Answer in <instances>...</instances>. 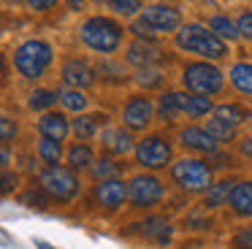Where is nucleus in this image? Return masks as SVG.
<instances>
[{
    "mask_svg": "<svg viewBox=\"0 0 252 249\" xmlns=\"http://www.w3.org/2000/svg\"><path fill=\"white\" fill-rule=\"evenodd\" d=\"M176 46L182 52L198 54V57H206V60H222L225 52H228L222 38L203 25H185L182 32L176 35Z\"/></svg>",
    "mask_w": 252,
    "mask_h": 249,
    "instance_id": "1",
    "label": "nucleus"
},
{
    "mask_svg": "<svg viewBox=\"0 0 252 249\" xmlns=\"http://www.w3.org/2000/svg\"><path fill=\"white\" fill-rule=\"evenodd\" d=\"M82 38L93 52H100V54H109L120 46L122 41V30L117 22L106 19V16H95V19L84 22L82 27Z\"/></svg>",
    "mask_w": 252,
    "mask_h": 249,
    "instance_id": "2",
    "label": "nucleus"
},
{
    "mask_svg": "<svg viewBox=\"0 0 252 249\" xmlns=\"http://www.w3.org/2000/svg\"><path fill=\"white\" fill-rule=\"evenodd\" d=\"M52 62V46L44 41H28L14 52V65L25 79H41Z\"/></svg>",
    "mask_w": 252,
    "mask_h": 249,
    "instance_id": "3",
    "label": "nucleus"
},
{
    "mask_svg": "<svg viewBox=\"0 0 252 249\" xmlns=\"http://www.w3.org/2000/svg\"><path fill=\"white\" fill-rule=\"evenodd\" d=\"M38 184L49 198L60 200V203L76 198V192H79L76 173H73L71 168H63V165H52V168H46V171H41Z\"/></svg>",
    "mask_w": 252,
    "mask_h": 249,
    "instance_id": "4",
    "label": "nucleus"
},
{
    "mask_svg": "<svg viewBox=\"0 0 252 249\" xmlns=\"http://www.w3.org/2000/svg\"><path fill=\"white\" fill-rule=\"evenodd\" d=\"M182 81H185L187 90H192L195 95H217L220 90H222V73H220L214 65L209 62H192L185 68V76H182Z\"/></svg>",
    "mask_w": 252,
    "mask_h": 249,
    "instance_id": "5",
    "label": "nucleus"
},
{
    "mask_svg": "<svg viewBox=\"0 0 252 249\" xmlns=\"http://www.w3.org/2000/svg\"><path fill=\"white\" fill-rule=\"evenodd\" d=\"M174 179L182 189L187 192H201V189H212V171L206 162L185 157L174 165Z\"/></svg>",
    "mask_w": 252,
    "mask_h": 249,
    "instance_id": "6",
    "label": "nucleus"
},
{
    "mask_svg": "<svg viewBox=\"0 0 252 249\" xmlns=\"http://www.w3.org/2000/svg\"><path fill=\"white\" fill-rule=\"evenodd\" d=\"M136 160H138V165L152 168V171L165 168L171 162V146H168V141H163L160 135L144 138L141 144L136 146Z\"/></svg>",
    "mask_w": 252,
    "mask_h": 249,
    "instance_id": "7",
    "label": "nucleus"
},
{
    "mask_svg": "<svg viewBox=\"0 0 252 249\" xmlns=\"http://www.w3.org/2000/svg\"><path fill=\"white\" fill-rule=\"evenodd\" d=\"M127 198L136 209H149L163 198V184L155 176H136L127 187Z\"/></svg>",
    "mask_w": 252,
    "mask_h": 249,
    "instance_id": "8",
    "label": "nucleus"
},
{
    "mask_svg": "<svg viewBox=\"0 0 252 249\" xmlns=\"http://www.w3.org/2000/svg\"><path fill=\"white\" fill-rule=\"evenodd\" d=\"M138 22H141L152 35H158V32L176 30V27L182 25V16H179V11L171 8V5H152V8L144 11Z\"/></svg>",
    "mask_w": 252,
    "mask_h": 249,
    "instance_id": "9",
    "label": "nucleus"
},
{
    "mask_svg": "<svg viewBox=\"0 0 252 249\" xmlns=\"http://www.w3.org/2000/svg\"><path fill=\"white\" fill-rule=\"evenodd\" d=\"M152 114H155V108L149 103V97H133L125 106L122 119H125V124L130 130H147L152 124Z\"/></svg>",
    "mask_w": 252,
    "mask_h": 249,
    "instance_id": "10",
    "label": "nucleus"
},
{
    "mask_svg": "<svg viewBox=\"0 0 252 249\" xmlns=\"http://www.w3.org/2000/svg\"><path fill=\"white\" fill-rule=\"evenodd\" d=\"M95 198L106 209H120L127 200V187L122 184V179H106V182L95 184Z\"/></svg>",
    "mask_w": 252,
    "mask_h": 249,
    "instance_id": "11",
    "label": "nucleus"
},
{
    "mask_svg": "<svg viewBox=\"0 0 252 249\" xmlns=\"http://www.w3.org/2000/svg\"><path fill=\"white\" fill-rule=\"evenodd\" d=\"M182 144L187 146V149H195V152H206V155H214L217 152V144L220 141L214 138L209 130H201V127H187L182 130Z\"/></svg>",
    "mask_w": 252,
    "mask_h": 249,
    "instance_id": "12",
    "label": "nucleus"
},
{
    "mask_svg": "<svg viewBox=\"0 0 252 249\" xmlns=\"http://www.w3.org/2000/svg\"><path fill=\"white\" fill-rule=\"evenodd\" d=\"M63 79H65V84H71L73 90H82V87H90L95 81V73L90 70L87 62L68 60V62L63 65Z\"/></svg>",
    "mask_w": 252,
    "mask_h": 249,
    "instance_id": "13",
    "label": "nucleus"
},
{
    "mask_svg": "<svg viewBox=\"0 0 252 249\" xmlns=\"http://www.w3.org/2000/svg\"><path fill=\"white\" fill-rule=\"evenodd\" d=\"M38 130L44 138H55V141H65L68 133H71V124H68V119L63 117V114H44V117L38 119Z\"/></svg>",
    "mask_w": 252,
    "mask_h": 249,
    "instance_id": "14",
    "label": "nucleus"
},
{
    "mask_svg": "<svg viewBox=\"0 0 252 249\" xmlns=\"http://www.w3.org/2000/svg\"><path fill=\"white\" fill-rule=\"evenodd\" d=\"M228 206L241 217H252V182H239L230 192Z\"/></svg>",
    "mask_w": 252,
    "mask_h": 249,
    "instance_id": "15",
    "label": "nucleus"
},
{
    "mask_svg": "<svg viewBox=\"0 0 252 249\" xmlns=\"http://www.w3.org/2000/svg\"><path fill=\"white\" fill-rule=\"evenodd\" d=\"M179 111L187 117H203L212 111V100L203 95H182L179 92Z\"/></svg>",
    "mask_w": 252,
    "mask_h": 249,
    "instance_id": "16",
    "label": "nucleus"
},
{
    "mask_svg": "<svg viewBox=\"0 0 252 249\" xmlns=\"http://www.w3.org/2000/svg\"><path fill=\"white\" fill-rule=\"evenodd\" d=\"M103 146L111 155H127L133 149V138L127 133H122V130H109L103 135Z\"/></svg>",
    "mask_w": 252,
    "mask_h": 249,
    "instance_id": "17",
    "label": "nucleus"
},
{
    "mask_svg": "<svg viewBox=\"0 0 252 249\" xmlns=\"http://www.w3.org/2000/svg\"><path fill=\"white\" fill-rule=\"evenodd\" d=\"M158 60V49H152L149 43H141L136 41L130 49H127V62L133 65H141V68H149V65Z\"/></svg>",
    "mask_w": 252,
    "mask_h": 249,
    "instance_id": "18",
    "label": "nucleus"
},
{
    "mask_svg": "<svg viewBox=\"0 0 252 249\" xmlns=\"http://www.w3.org/2000/svg\"><path fill=\"white\" fill-rule=\"evenodd\" d=\"M95 157H93V149L87 144H76L68 149V165L71 171H84V168H93Z\"/></svg>",
    "mask_w": 252,
    "mask_h": 249,
    "instance_id": "19",
    "label": "nucleus"
},
{
    "mask_svg": "<svg viewBox=\"0 0 252 249\" xmlns=\"http://www.w3.org/2000/svg\"><path fill=\"white\" fill-rule=\"evenodd\" d=\"M38 157L46 162V168L60 165V160H63V141L41 138V141H38Z\"/></svg>",
    "mask_w": 252,
    "mask_h": 249,
    "instance_id": "20",
    "label": "nucleus"
},
{
    "mask_svg": "<svg viewBox=\"0 0 252 249\" xmlns=\"http://www.w3.org/2000/svg\"><path fill=\"white\" fill-rule=\"evenodd\" d=\"M230 81H233V87H236L239 92L252 95V65H250V62L233 65V70H230Z\"/></svg>",
    "mask_w": 252,
    "mask_h": 249,
    "instance_id": "21",
    "label": "nucleus"
},
{
    "mask_svg": "<svg viewBox=\"0 0 252 249\" xmlns=\"http://www.w3.org/2000/svg\"><path fill=\"white\" fill-rule=\"evenodd\" d=\"M103 119H106V117H98V114H90V117H79V119H73V133H76L79 138H84V141L93 138V135L100 130Z\"/></svg>",
    "mask_w": 252,
    "mask_h": 249,
    "instance_id": "22",
    "label": "nucleus"
},
{
    "mask_svg": "<svg viewBox=\"0 0 252 249\" xmlns=\"http://www.w3.org/2000/svg\"><path fill=\"white\" fill-rule=\"evenodd\" d=\"M233 187H236L233 182L212 184V189H209V195H206V206H209V209H217V206L228 203V200H230V192H233Z\"/></svg>",
    "mask_w": 252,
    "mask_h": 249,
    "instance_id": "23",
    "label": "nucleus"
},
{
    "mask_svg": "<svg viewBox=\"0 0 252 249\" xmlns=\"http://www.w3.org/2000/svg\"><path fill=\"white\" fill-rule=\"evenodd\" d=\"M144 230V236H152V238H158L160 244H165L171 238V225L165 219H160V217H155V219H147L144 225H138Z\"/></svg>",
    "mask_w": 252,
    "mask_h": 249,
    "instance_id": "24",
    "label": "nucleus"
},
{
    "mask_svg": "<svg viewBox=\"0 0 252 249\" xmlns=\"http://www.w3.org/2000/svg\"><path fill=\"white\" fill-rule=\"evenodd\" d=\"M209 27H212L220 38H230V41H236V38L241 35L239 25H233V22L225 19V16H212V19H209Z\"/></svg>",
    "mask_w": 252,
    "mask_h": 249,
    "instance_id": "25",
    "label": "nucleus"
},
{
    "mask_svg": "<svg viewBox=\"0 0 252 249\" xmlns=\"http://www.w3.org/2000/svg\"><path fill=\"white\" fill-rule=\"evenodd\" d=\"M158 111H160V119H168V122L176 117V114H182L179 111V92H165V95L160 97Z\"/></svg>",
    "mask_w": 252,
    "mask_h": 249,
    "instance_id": "26",
    "label": "nucleus"
},
{
    "mask_svg": "<svg viewBox=\"0 0 252 249\" xmlns=\"http://www.w3.org/2000/svg\"><path fill=\"white\" fill-rule=\"evenodd\" d=\"M57 92H52V90H35L33 95H30V108L33 111H46V108H52L57 103Z\"/></svg>",
    "mask_w": 252,
    "mask_h": 249,
    "instance_id": "27",
    "label": "nucleus"
},
{
    "mask_svg": "<svg viewBox=\"0 0 252 249\" xmlns=\"http://www.w3.org/2000/svg\"><path fill=\"white\" fill-rule=\"evenodd\" d=\"M217 119H222V122L228 124H241L247 119V111L241 106H230V103H225V106H217Z\"/></svg>",
    "mask_w": 252,
    "mask_h": 249,
    "instance_id": "28",
    "label": "nucleus"
},
{
    "mask_svg": "<svg viewBox=\"0 0 252 249\" xmlns=\"http://www.w3.org/2000/svg\"><path fill=\"white\" fill-rule=\"evenodd\" d=\"M206 130L214 135L217 141H233L236 138V127L233 124H228V122H222V119H209V124H206Z\"/></svg>",
    "mask_w": 252,
    "mask_h": 249,
    "instance_id": "29",
    "label": "nucleus"
},
{
    "mask_svg": "<svg viewBox=\"0 0 252 249\" xmlns=\"http://www.w3.org/2000/svg\"><path fill=\"white\" fill-rule=\"evenodd\" d=\"M90 173H93V179H98V182L117 179V162H111V160H98V162H93Z\"/></svg>",
    "mask_w": 252,
    "mask_h": 249,
    "instance_id": "30",
    "label": "nucleus"
},
{
    "mask_svg": "<svg viewBox=\"0 0 252 249\" xmlns=\"http://www.w3.org/2000/svg\"><path fill=\"white\" fill-rule=\"evenodd\" d=\"M60 100H63V106H65L68 111H84V106H87V97H84L79 90L60 92Z\"/></svg>",
    "mask_w": 252,
    "mask_h": 249,
    "instance_id": "31",
    "label": "nucleus"
},
{
    "mask_svg": "<svg viewBox=\"0 0 252 249\" xmlns=\"http://www.w3.org/2000/svg\"><path fill=\"white\" fill-rule=\"evenodd\" d=\"M111 11H117L120 16H133L141 8V0H109Z\"/></svg>",
    "mask_w": 252,
    "mask_h": 249,
    "instance_id": "32",
    "label": "nucleus"
},
{
    "mask_svg": "<svg viewBox=\"0 0 252 249\" xmlns=\"http://www.w3.org/2000/svg\"><path fill=\"white\" fill-rule=\"evenodd\" d=\"M138 81H141L144 87H158V84H160V70H155V68H141V70H138Z\"/></svg>",
    "mask_w": 252,
    "mask_h": 249,
    "instance_id": "33",
    "label": "nucleus"
},
{
    "mask_svg": "<svg viewBox=\"0 0 252 249\" xmlns=\"http://www.w3.org/2000/svg\"><path fill=\"white\" fill-rule=\"evenodd\" d=\"M14 135H17V124L8 117H3L0 119V138H3V144L8 146V141H14Z\"/></svg>",
    "mask_w": 252,
    "mask_h": 249,
    "instance_id": "34",
    "label": "nucleus"
},
{
    "mask_svg": "<svg viewBox=\"0 0 252 249\" xmlns=\"http://www.w3.org/2000/svg\"><path fill=\"white\" fill-rule=\"evenodd\" d=\"M233 249H252V227L241 230L239 236L233 238Z\"/></svg>",
    "mask_w": 252,
    "mask_h": 249,
    "instance_id": "35",
    "label": "nucleus"
},
{
    "mask_svg": "<svg viewBox=\"0 0 252 249\" xmlns=\"http://www.w3.org/2000/svg\"><path fill=\"white\" fill-rule=\"evenodd\" d=\"M22 200H25V203H30V206H38V209H44V206H46V198H44V189H41V192H35V187L30 189V192L25 195Z\"/></svg>",
    "mask_w": 252,
    "mask_h": 249,
    "instance_id": "36",
    "label": "nucleus"
},
{
    "mask_svg": "<svg viewBox=\"0 0 252 249\" xmlns=\"http://www.w3.org/2000/svg\"><path fill=\"white\" fill-rule=\"evenodd\" d=\"M236 25H239L241 35H247V38H250V41H252V14H250V11H247V14H241Z\"/></svg>",
    "mask_w": 252,
    "mask_h": 249,
    "instance_id": "37",
    "label": "nucleus"
},
{
    "mask_svg": "<svg viewBox=\"0 0 252 249\" xmlns=\"http://www.w3.org/2000/svg\"><path fill=\"white\" fill-rule=\"evenodd\" d=\"M28 3L33 5L35 11H52L57 3H60V0H28Z\"/></svg>",
    "mask_w": 252,
    "mask_h": 249,
    "instance_id": "38",
    "label": "nucleus"
},
{
    "mask_svg": "<svg viewBox=\"0 0 252 249\" xmlns=\"http://www.w3.org/2000/svg\"><path fill=\"white\" fill-rule=\"evenodd\" d=\"M14 187H17V176H11V171L6 168V171H3V195L11 192Z\"/></svg>",
    "mask_w": 252,
    "mask_h": 249,
    "instance_id": "39",
    "label": "nucleus"
},
{
    "mask_svg": "<svg viewBox=\"0 0 252 249\" xmlns=\"http://www.w3.org/2000/svg\"><path fill=\"white\" fill-rule=\"evenodd\" d=\"M8 162H11V152H8V146L3 144V168H8Z\"/></svg>",
    "mask_w": 252,
    "mask_h": 249,
    "instance_id": "40",
    "label": "nucleus"
},
{
    "mask_svg": "<svg viewBox=\"0 0 252 249\" xmlns=\"http://www.w3.org/2000/svg\"><path fill=\"white\" fill-rule=\"evenodd\" d=\"M241 152H244L247 157H252V138H250V141H244V144H241Z\"/></svg>",
    "mask_w": 252,
    "mask_h": 249,
    "instance_id": "41",
    "label": "nucleus"
},
{
    "mask_svg": "<svg viewBox=\"0 0 252 249\" xmlns=\"http://www.w3.org/2000/svg\"><path fill=\"white\" fill-rule=\"evenodd\" d=\"M68 5H71L73 11H79V8H84V0H68Z\"/></svg>",
    "mask_w": 252,
    "mask_h": 249,
    "instance_id": "42",
    "label": "nucleus"
},
{
    "mask_svg": "<svg viewBox=\"0 0 252 249\" xmlns=\"http://www.w3.org/2000/svg\"><path fill=\"white\" fill-rule=\"evenodd\" d=\"M35 247H38V249H55V247H49L46 241H35Z\"/></svg>",
    "mask_w": 252,
    "mask_h": 249,
    "instance_id": "43",
    "label": "nucleus"
},
{
    "mask_svg": "<svg viewBox=\"0 0 252 249\" xmlns=\"http://www.w3.org/2000/svg\"><path fill=\"white\" fill-rule=\"evenodd\" d=\"M14 3H19V0H14Z\"/></svg>",
    "mask_w": 252,
    "mask_h": 249,
    "instance_id": "44",
    "label": "nucleus"
}]
</instances>
